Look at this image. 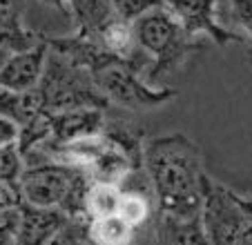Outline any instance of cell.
Masks as SVG:
<instances>
[{
  "mask_svg": "<svg viewBox=\"0 0 252 245\" xmlns=\"http://www.w3.org/2000/svg\"><path fill=\"white\" fill-rule=\"evenodd\" d=\"M248 198V210H250V214H252V196H246Z\"/></svg>",
  "mask_w": 252,
  "mask_h": 245,
  "instance_id": "603a6c76",
  "label": "cell"
},
{
  "mask_svg": "<svg viewBox=\"0 0 252 245\" xmlns=\"http://www.w3.org/2000/svg\"><path fill=\"white\" fill-rule=\"evenodd\" d=\"M152 245H210L201 218H174L157 214L148 230Z\"/></svg>",
  "mask_w": 252,
  "mask_h": 245,
  "instance_id": "7c38bea8",
  "label": "cell"
},
{
  "mask_svg": "<svg viewBox=\"0 0 252 245\" xmlns=\"http://www.w3.org/2000/svg\"><path fill=\"white\" fill-rule=\"evenodd\" d=\"M49 118V141L43 145H67L83 138H94L105 132L107 109L81 107L69 112L47 114ZM40 147V145H38Z\"/></svg>",
  "mask_w": 252,
  "mask_h": 245,
  "instance_id": "ba28073f",
  "label": "cell"
},
{
  "mask_svg": "<svg viewBox=\"0 0 252 245\" xmlns=\"http://www.w3.org/2000/svg\"><path fill=\"white\" fill-rule=\"evenodd\" d=\"M123 201V187L112 183H92L90 194H87L85 214L90 221L94 218H107L116 216Z\"/></svg>",
  "mask_w": 252,
  "mask_h": 245,
  "instance_id": "9a60e30c",
  "label": "cell"
},
{
  "mask_svg": "<svg viewBox=\"0 0 252 245\" xmlns=\"http://www.w3.org/2000/svg\"><path fill=\"white\" fill-rule=\"evenodd\" d=\"M87 225H90V218H69L67 225L47 245H87L90 243Z\"/></svg>",
  "mask_w": 252,
  "mask_h": 245,
  "instance_id": "ac0fdd59",
  "label": "cell"
},
{
  "mask_svg": "<svg viewBox=\"0 0 252 245\" xmlns=\"http://www.w3.org/2000/svg\"><path fill=\"white\" fill-rule=\"evenodd\" d=\"M110 2L116 9V14L123 20H127V23H136L148 11L165 5V0H110Z\"/></svg>",
  "mask_w": 252,
  "mask_h": 245,
  "instance_id": "d6986e66",
  "label": "cell"
},
{
  "mask_svg": "<svg viewBox=\"0 0 252 245\" xmlns=\"http://www.w3.org/2000/svg\"><path fill=\"white\" fill-rule=\"evenodd\" d=\"M134 36L141 54L150 58V67L145 71V80L157 85L158 78L188 61L194 52L203 47V43L192 40L167 7H157L134 23Z\"/></svg>",
  "mask_w": 252,
  "mask_h": 245,
  "instance_id": "3957f363",
  "label": "cell"
},
{
  "mask_svg": "<svg viewBox=\"0 0 252 245\" xmlns=\"http://www.w3.org/2000/svg\"><path fill=\"white\" fill-rule=\"evenodd\" d=\"M221 0H165L167 9L176 16L186 33L192 40L203 43V38H210L217 47L225 45H248V38L237 29H230L219 18Z\"/></svg>",
  "mask_w": 252,
  "mask_h": 245,
  "instance_id": "52a82bcc",
  "label": "cell"
},
{
  "mask_svg": "<svg viewBox=\"0 0 252 245\" xmlns=\"http://www.w3.org/2000/svg\"><path fill=\"white\" fill-rule=\"evenodd\" d=\"M92 78L98 92L110 100L112 107L125 109V112H148V109L163 107L172 98L179 96V92L172 87L150 85L141 76V69L127 61H121L116 56L103 54L94 67Z\"/></svg>",
  "mask_w": 252,
  "mask_h": 245,
  "instance_id": "277c9868",
  "label": "cell"
},
{
  "mask_svg": "<svg viewBox=\"0 0 252 245\" xmlns=\"http://www.w3.org/2000/svg\"><path fill=\"white\" fill-rule=\"evenodd\" d=\"M94 181L78 167L54 163L47 158L25 160L20 176V201L32 208L61 210L69 218H87V194Z\"/></svg>",
  "mask_w": 252,
  "mask_h": 245,
  "instance_id": "7a4b0ae2",
  "label": "cell"
},
{
  "mask_svg": "<svg viewBox=\"0 0 252 245\" xmlns=\"http://www.w3.org/2000/svg\"><path fill=\"white\" fill-rule=\"evenodd\" d=\"M219 18L225 27L237 29L248 38V52L252 56V0H221Z\"/></svg>",
  "mask_w": 252,
  "mask_h": 245,
  "instance_id": "2e32d148",
  "label": "cell"
},
{
  "mask_svg": "<svg viewBox=\"0 0 252 245\" xmlns=\"http://www.w3.org/2000/svg\"><path fill=\"white\" fill-rule=\"evenodd\" d=\"M25 0H0V45L11 54L27 52L43 43L45 33L23 23Z\"/></svg>",
  "mask_w": 252,
  "mask_h": 245,
  "instance_id": "8fae6325",
  "label": "cell"
},
{
  "mask_svg": "<svg viewBox=\"0 0 252 245\" xmlns=\"http://www.w3.org/2000/svg\"><path fill=\"white\" fill-rule=\"evenodd\" d=\"M43 112H45L43 98H40L38 90H32V92L0 90V116L14 121L20 129L32 125Z\"/></svg>",
  "mask_w": 252,
  "mask_h": 245,
  "instance_id": "4fadbf2b",
  "label": "cell"
},
{
  "mask_svg": "<svg viewBox=\"0 0 252 245\" xmlns=\"http://www.w3.org/2000/svg\"><path fill=\"white\" fill-rule=\"evenodd\" d=\"M87 234L92 245H136L138 232L116 214V216L90 221Z\"/></svg>",
  "mask_w": 252,
  "mask_h": 245,
  "instance_id": "5bb4252c",
  "label": "cell"
},
{
  "mask_svg": "<svg viewBox=\"0 0 252 245\" xmlns=\"http://www.w3.org/2000/svg\"><path fill=\"white\" fill-rule=\"evenodd\" d=\"M87 245H92V243H87Z\"/></svg>",
  "mask_w": 252,
  "mask_h": 245,
  "instance_id": "cb8c5ba5",
  "label": "cell"
},
{
  "mask_svg": "<svg viewBox=\"0 0 252 245\" xmlns=\"http://www.w3.org/2000/svg\"><path fill=\"white\" fill-rule=\"evenodd\" d=\"M25 172V158L18 145L0 147V183L18 187L20 176Z\"/></svg>",
  "mask_w": 252,
  "mask_h": 245,
  "instance_id": "e0dca14e",
  "label": "cell"
},
{
  "mask_svg": "<svg viewBox=\"0 0 252 245\" xmlns=\"http://www.w3.org/2000/svg\"><path fill=\"white\" fill-rule=\"evenodd\" d=\"M40 2L47 7H54V9L61 11L63 16H69V9H71V2H74V0H40Z\"/></svg>",
  "mask_w": 252,
  "mask_h": 245,
  "instance_id": "44dd1931",
  "label": "cell"
},
{
  "mask_svg": "<svg viewBox=\"0 0 252 245\" xmlns=\"http://www.w3.org/2000/svg\"><path fill=\"white\" fill-rule=\"evenodd\" d=\"M9 56H11V52H7L2 45H0V71H2V67L7 65V61H9Z\"/></svg>",
  "mask_w": 252,
  "mask_h": 245,
  "instance_id": "7402d4cb",
  "label": "cell"
},
{
  "mask_svg": "<svg viewBox=\"0 0 252 245\" xmlns=\"http://www.w3.org/2000/svg\"><path fill=\"white\" fill-rule=\"evenodd\" d=\"M143 172L157 198V214L201 218L203 210V156L188 134L152 136L143 150Z\"/></svg>",
  "mask_w": 252,
  "mask_h": 245,
  "instance_id": "6da1fadb",
  "label": "cell"
},
{
  "mask_svg": "<svg viewBox=\"0 0 252 245\" xmlns=\"http://www.w3.org/2000/svg\"><path fill=\"white\" fill-rule=\"evenodd\" d=\"M69 216L61 210H43L32 208L20 201V223L16 245H47L63 227L67 225Z\"/></svg>",
  "mask_w": 252,
  "mask_h": 245,
  "instance_id": "30bf717a",
  "label": "cell"
},
{
  "mask_svg": "<svg viewBox=\"0 0 252 245\" xmlns=\"http://www.w3.org/2000/svg\"><path fill=\"white\" fill-rule=\"evenodd\" d=\"M47 56H49V47L45 43V38L40 45L27 49V52L11 54L7 65L0 71V90H11V92L38 90L45 74V65H47Z\"/></svg>",
  "mask_w": 252,
  "mask_h": 245,
  "instance_id": "9c48e42d",
  "label": "cell"
},
{
  "mask_svg": "<svg viewBox=\"0 0 252 245\" xmlns=\"http://www.w3.org/2000/svg\"><path fill=\"white\" fill-rule=\"evenodd\" d=\"M201 221L210 245H252V214L248 210V198L214 181L210 174L203 179Z\"/></svg>",
  "mask_w": 252,
  "mask_h": 245,
  "instance_id": "8992f818",
  "label": "cell"
},
{
  "mask_svg": "<svg viewBox=\"0 0 252 245\" xmlns=\"http://www.w3.org/2000/svg\"><path fill=\"white\" fill-rule=\"evenodd\" d=\"M43 109L47 114L69 112L81 107L110 109V100L105 98L94 85V78L87 69L74 65L71 61L63 58L61 54L49 49L47 65H45L43 80L38 85Z\"/></svg>",
  "mask_w": 252,
  "mask_h": 245,
  "instance_id": "5b68a950",
  "label": "cell"
},
{
  "mask_svg": "<svg viewBox=\"0 0 252 245\" xmlns=\"http://www.w3.org/2000/svg\"><path fill=\"white\" fill-rule=\"evenodd\" d=\"M18 141H20V127L14 121L0 116V147L18 145Z\"/></svg>",
  "mask_w": 252,
  "mask_h": 245,
  "instance_id": "ffe728a7",
  "label": "cell"
}]
</instances>
